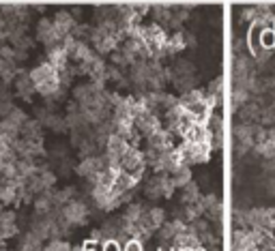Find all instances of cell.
<instances>
[{
    "mask_svg": "<svg viewBox=\"0 0 275 251\" xmlns=\"http://www.w3.org/2000/svg\"><path fill=\"white\" fill-rule=\"evenodd\" d=\"M30 80L34 84V90L43 92V95H50L58 88V75H56V69H52L50 64H43V67H37L30 73Z\"/></svg>",
    "mask_w": 275,
    "mask_h": 251,
    "instance_id": "6da1fadb",
    "label": "cell"
},
{
    "mask_svg": "<svg viewBox=\"0 0 275 251\" xmlns=\"http://www.w3.org/2000/svg\"><path fill=\"white\" fill-rule=\"evenodd\" d=\"M62 219L67 221V224L80 226V224H82V221L86 219V206L80 204V202L64 204V209H62Z\"/></svg>",
    "mask_w": 275,
    "mask_h": 251,
    "instance_id": "7a4b0ae2",
    "label": "cell"
},
{
    "mask_svg": "<svg viewBox=\"0 0 275 251\" xmlns=\"http://www.w3.org/2000/svg\"><path fill=\"white\" fill-rule=\"evenodd\" d=\"M118 166H120L122 170H125V174H127V172H132V174H134V172L142 170V155L138 153V150L129 148L127 153L120 157V163H118Z\"/></svg>",
    "mask_w": 275,
    "mask_h": 251,
    "instance_id": "3957f363",
    "label": "cell"
},
{
    "mask_svg": "<svg viewBox=\"0 0 275 251\" xmlns=\"http://www.w3.org/2000/svg\"><path fill=\"white\" fill-rule=\"evenodd\" d=\"M37 37H39L43 43H52L54 39H58V32H56L52 19H41V21H39V26H37Z\"/></svg>",
    "mask_w": 275,
    "mask_h": 251,
    "instance_id": "277c9868",
    "label": "cell"
},
{
    "mask_svg": "<svg viewBox=\"0 0 275 251\" xmlns=\"http://www.w3.org/2000/svg\"><path fill=\"white\" fill-rule=\"evenodd\" d=\"M13 234H16V219L11 213L0 211V239H9Z\"/></svg>",
    "mask_w": 275,
    "mask_h": 251,
    "instance_id": "5b68a950",
    "label": "cell"
},
{
    "mask_svg": "<svg viewBox=\"0 0 275 251\" xmlns=\"http://www.w3.org/2000/svg\"><path fill=\"white\" fill-rule=\"evenodd\" d=\"M16 88H18V95H20V97H24V99L30 97L32 92H34V84H32V80H30V75H22V77H18Z\"/></svg>",
    "mask_w": 275,
    "mask_h": 251,
    "instance_id": "8992f818",
    "label": "cell"
},
{
    "mask_svg": "<svg viewBox=\"0 0 275 251\" xmlns=\"http://www.w3.org/2000/svg\"><path fill=\"white\" fill-rule=\"evenodd\" d=\"M142 224H146V228H148V230H150V228H159V226L164 224V211H159V209L148 211L146 215H144Z\"/></svg>",
    "mask_w": 275,
    "mask_h": 251,
    "instance_id": "52a82bcc",
    "label": "cell"
},
{
    "mask_svg": "<svg viewBox=\"0 0 275 251\" xmlns=\"http://www.w3.org/2000/svg\"><path fill=\"white\" fill-rule=\"evenodd\" d=\"M46 251H71V247L67 245V243H62V241H52Z\"/></svg>",
    "mask_w": 275,
    "mask_h": 251,
    "instance_id": "ba28073f",
    "label": "cell"
}]
</instances>
